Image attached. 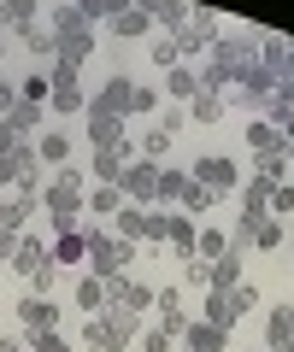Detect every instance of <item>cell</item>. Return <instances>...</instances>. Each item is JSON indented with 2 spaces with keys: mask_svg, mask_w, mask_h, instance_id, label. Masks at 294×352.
Wrapping results in <instances>:
<instances>
[{
  "mask_svg": "<svg viewBox=\"0 0 294 352\" xmlns=\"http://www.w3.org/2000/svg\"><path fill=\"white\" fill-rule=\"evenodd\" d=\"M53 94V82H48V71H36V76H24V82H18V100H30V106H41Z\"/></svg>",
  "mask_w": 294,
  "mask_h": 352,
  "instance_id": "28",
  "label": "cell"
},
{
  "mask_svg": "<svg viewBox=\"0 0 294 352\" xmlns=\"http://www.w3.org/2000/svg\"><path fill=\"white\" fill-rule=\"evenodd\" d=\"M12 112H18V88L0 76V118H12Z\"/></svg>",
  "mask_w": 294,
  "mask_h": 352,
  "instance_id": "42",
  "label": "cell"
},
{
  "mask_svg": "<svg viewBox=\"0 0 294 352\" xmlns=\"http://www.w3.org/2000/svg\"><path fill=\"white\" fill-rule=\"evenodd\" d=\"M206 323H218V329L235 323V288H212L206 294Z\"/></svg>",
  "mask_w": 294,
  "mask_h": 352,
  "instance_id": "15",
  "label": "cell"
},
{
  "mask_svg": "<svg viewBox=\"0 0 294 352\" xmlns=\"http://www.w3.org/2000/svg\"><path fill=\"white\" fill-rule=\"evenodd\" d=\"M0 53H6V41H0Z\"/></svg>",
  "mask_w": 294,
  "mask_h": 352,
  "instance_id": "45",
  "label": "cell"
},
{
  "mask_svg": "<svg viewBox=\"0 0 294 352\" xmlns=\"http://www.w3.org/2000/svg\"><path fill=\"white\" fill-rule=\"evenodd\" d=\"M83 252H89V235H83V229H59V241H53V264H77Z\"/></svg>",
  "mask_w": 294,
  "mask_h": 352,
  "instance_id": "20",
  "label": "cell"
},
{
  "mask_svg": "<svg viewBox=\"0 0 294 352\" xmlns=\"http://www.w3.org/2000/svg\"><path fill=\"white\" fill-rule=\"evenodd\" d=\"M171 41H177V53H182V59H200V53H212V41H218V18L206 12V6H194V12H189V24H182Z\"/></svg>",
  "mask_w": 294,
  "mask_h": 352,
  "instance_id": "4",
  "label": "cell"
},
{
  "mask_svg": "<svg viewBox=\"0 0 294 352\" xmlns=\"http://www.w3.org/2000/svg\"><path fill=\"white\" fill-rule=\"evenodd\" d=\"M182 282H189V288H206V282H212V264L206 258H182Z\"/></svg>",
  "mask_w": 294,
  "mask_h": 352,
  "instance_id": "36",
  "label": "cell"
},
{
  "mask_svg": "<svg viewBox=\"0 0 294 352\" xmlns=\"http://www.w3.org/2000/svg\"><path fill=\"white\" fill-rule=\"evenodd\" d=\"M18 317H24L30 335H41V329H59V305H53V294H24V300H18Z\"/></svg>",
  "mask_w": 294,
  "mask_h": 352,
  "instance_id": "9",
  "label": "cell"
},
{
  "mask_svg": "<svg viewBox=\"0 0 294 352\" xmlns=\"http://www.w3.org/2000/svg\"><path fill=\"white\" fill-rule=\"evenodd\" d=\"M12 252H18V229L0 223V264H12Z\"/></svg>",
  "mask_w": 294,
  "mask_h": 352,
  "instance_id": "39",
  "label": "cell"
},
{
  "mask_svg": "<svg viewBox=\"0 0 294 352\" xmlns=\"http://www.w3.org/2000/svg\"><path fill=\"white\" fill-rule=\"evenodd\" d=\"M182 188H189V170H159V200L177 206V200H182Z\"/></svg>",
  "mask_w": 294,
  "mask_h": 352,
  "instance_id": "32",
  "label": "cell"
},
{
  "mask_svg": "<svg viewBox=\"0 0 294 352\" xmlns=\"http://www.w3.org/2000/svg\"><path fill=\"white\" fill-rule=\"evenodd\" d=\"M194 235H200V229H194V217L165 212V241H171V252H177V258H189V252H194Z\"/></svg>",
  "mask_w": 294,
  "mask_h": 352,
  "instance_id": "13",
  "label": "cell"
},
{
  "mask_svg": "<svg viewBox=\"0 0 294 352\" xmlns=\"http://www.w3.org/2000/svg\"><path fill=\"white\" fill-rule=\"evenodd\" d=\"M189 112L200 118V124H212V118H224V94H212V88H200V94L189 100Z\"/></svg>",
  "mask_w": 294,
  "mask_h": 352,
  "instance_id": "26",
  "label": "cell"
},
{
  "mask_svg": "<svg viewBox=\"0 0 294 352\" xmlns=\"http://www.w3.org/2000/svg\"><path fill=\"white\" fill-rule=\"evenodd\" d=\"M224 335H230V329H218V323H189V329H182L189 352H218V346H224Z\"/></svg>",
  "mask_w": 294,
  "mask_h": 352,
  "instance_id": "18",
  "label": "cell"
},
{
  "mask_svg": "<svg viewBox=\"0 0 294 352\" xmlns=\"http://www.w3.org/2000/svg\"><path fill=\"white\" fill-rule=\"evenodd\" d=\"M77 305H83L89 317L106 311V282H101V276H83V282H77Z\"/></svg>",
  "mask_w": 294,
  "mask_h": 352,
  "instance_id": "23",
  "label": "cell"
},
{
  "mask_svg": "<svg viewBox=\"0 0 294 352\" xmlns=\"http://www.w3.org/2000/svg\"><path fill=\"white\" fill-rule=\"evenodd\" d=\"M288 141H277V147H265V153H259V159H253V176H265V182H277V176H288Z\"/></svg>",
  "mask_w": 294,
  "mask_h": 352,
  "instance_id": "14",
  "label": "cell"
},
{
  "mask_svg": "<svg viewBox=\"0 0 294 352\" xmlns=\"http://www.w3.org/2000/svg\"><path fill=\"white\" fill-rule=\"evenodd\" d=\"M112 229H118L124 241H165V217H159V212H147V206H124Z\"/></svg>",
  "mask_w": 294,
  "mask_h": 352,
  "instance_id": "6",
  "label": "cell"
},
{
  "mask_svg": "<svg viewBox=\"0 0 294 352\" xmlns=\"http://www.w3.org/2000/svg\"><path fill=\"white\" fill-rule=\"evenodd\" d=\"M112 30H118V36H147V12H141V6H129V12L112 18Z\"/></svg>",
  "mask_w": 294,
  "mask_h": 352,
  "instance_id": "33",
  "label": "cell"
},
{
  "mask_svg": "<svg viewBox=\"0 0 294 352\" xmlns=\"http://www.w3.org/2000/svg\"><path fill=\"white\" fill-rule=\"evenodd\" d=\"M235 276H242V252H224V258L212 264V282H206V288H235Z\"/></svg>",
  "mask_w": 294,
  "mask_h": 352,
  "instance_id": "22",
  "label": "cell"
},
{
  "mask_svg": "<svg viewBox=\"0 0 294 352\" xmlns=\"http://www.w3.org/2000/svg\"><path fill=\"white\" fill-rule=\"evenodd\" d=\"M89 258H94V270H89V276H101V282L129 276V264H136V241L106 235V229H89Z\"/></svg>",
  "mask_w": 294,
  "mask_h": 352,
  "instance_id": "1",
  "label": "cell"
},
{
  "mask_svg": "<svg viewBox=\"0 0 294 352\" xmlns=\"http://www.w3.org/2000/svg\"><path fill=\"white\" fill-rule=\"evenodd\" d=\"M165 88H171V100H182V106H189L194 94H200V71H194V65H177V71L165 76Z\"/></svg>",
  "mask_w": 294,
  "mask_h": 352,
  "instance_id": "19",
  "label": "cell"
},
{
  "mask_svg": "<svg viewBox=\"0 0 294 352\" xmlns=\"http://www.w3.org/2000/svg\"><path fill=\"white\" fill-rule=\"evenodd\" d=\"M189 176L200 182L206 194H212V200H218V194H235V188H242V170H235V159H224V153H206V159H194Z\"/></svg>",
  "mask_w": 294,
  "mask_h": 352,
  "instance_id": "2",
  "label": "cell"
},
{
  "mask_svg": "<svg viewBox=\"0 0 294 352\" xmlns=\"http://www.w3.org/2000/svg\"><path fill=\"white\" fill-rule=\"evenodd\" d=\"M24 47L36 53V59H53V53H59V41H53V30L41 24V18H30V24H24Z\"/></svg>",
  "mask_w": 294,
  "mask_h": 352,
  "instance_id": "21",
  "label": "cell"
},
{
  "mask_svg": "<svg viewBox=\"0 0 294 352\" xmlns=\"http://www.w3.org/2000/svg\"><path fill=\"white\" fill-rule=\"evenodd\" d=\"M118 194H124V206H154L159 200V164L129 159L124 176H118Z\"/></svg>",
  "mask_w": 294,
  "mask_h": 352,
  "instance_id": "3",
  "label": "cell"
},
{
  "mask_svg": "<svg viewBox=\"0 0 294 352\" xmlns=\"http://www.w3.org/2000/svg\"><path fill=\"white\" fill-rule=\"evenodd\" d=\"M171 340H177V335H165V329H147V335H141V352H165Z\"/></svg>",
  "mask_w": 294,
  "mask_h": 352,
  "instance_id": "40",
  "label": "cell"
},
{
  "mask_svg": "<svg viewBox=\"0 0 294 352\" xmlns=\"http://www.w3.org/2000/svg\"><path fill=\"white\" fill-rule=\"evenodd\" d=\"M182 124H189V112H182V106H171V112L159 118V129H165V135H182Z\"/></svg>",
  "mask_w": 294,
  "mask_h": 352,
  "instance_id": "41",
  "label": "cell"
},
{
  "mask_svg": "<svg viewBox=\"0 0 294 352\" xmlns=\"http://www.w3.org/2000/svg\"><path fill=\"white\" fill-rule=\"evenodd\" d=\"M89 112H106V118H129V112H136V82H129V76H112V82H106L101 94L89 100Z\"/></svg>",
  "mask_w": 294,
  "mask_h": 352,
  "instance_id": "7",
  "label": "cell"
},
{
  "mask_svg": "<svg viewBox=\"0 0 294 352\" xmlns=\"http://www.w3.org/2000/svg\"><path fill=\"white\" fill-rule=\"evenodd\" d=\"M83 206H89L94 217H118V212H124V194H118L112 182H94V188H89V200H83Z\"/></svg>",
  "mask_w": 294,
  "mask_h": 352,
  "instance_id": "16",
  "label": "cell"
},
{
  "mask_svg": "<svg viewBox=\"0 0 294 352\" xmlns=\"http://www.w3.org/2000/svg\"><path fill=\"white\" fill-rule=\"evenodd\" d=\"M253 305H259V294L247 288V282H235V317H242V311H253Z\"/></svg>",
  "mask_w": 294,
  "mask_h": 352,
  "instance_id": "43",
  "label": "cell"
},
{
  "mask_svg": "<svg viewBox=\"0 0 294 352\" xmlns=\"http://www.w3.org/2000/svg\"><path fill=\"white\" fill-rule=\"evenodd\" d=\"M259 65H265V76H271V82H282V71L294 76V41H288V36L259 41Z\"/></svg>",
  "mask_w": 294,
  "mask_h": 352,
  "instance_id": "10",
  "label": "cell"
},
{
  "mask_svg": "<svg viewBox=\"0 0 294 352\" xmlns=\"http://www.w3.org/2000/svg\"><path fill=\"white\" fill-rule=\"evenodd\" d=\"M12 264H18V276H30L36 282L41 270H53V252H48V241L30 229V235H18V252H12Z\"/></svg>",
  "mask_w": 294,
  "mask_h": 352,
  "instance_id": "8",
  "label": "cell"
},
{
  "mask_svg": "<svg viewBox=\"0 0 294 352\" xmlns=\"http://www.w3.org/2000/svg\"><path fill=\"white\" fill-rule=\"evenodd\" d=\"M154 65H165V71H177V65H182V53H177V41H154Z\"/></svg>",
  "mask_w": 294,
  "mask_h": 352,
  "instance_id": "38",
  "label": "cell"
},
{
  "mask_svg": "<svg viewBox=\"0 0 294 352\" xmlns=\"http://www.w3.org/2000/svg\"><path fill=\"white\" fill-rule=\"evenodd\" d=\"M159 317H165V323H159L165 335H182V329H189V311H182V294H177V288L159 294Z\"/></svg>",
  "mask_w": 294,
  "mask_h": 352,
  "instance_id": "17",
  "label": "cell"
},
{
  "mask_svg": "<svg viewBox=\"0 0 294 352\" xmlns=\"http://www.w3.org/2000/svg\"><path fill=\"white\" fill-rule=\"evenodd\" d=\"M89 147H94V153H106V147H124V118L89 112Z\"/></svg>",
  "mask_w": 294,
  "mask_h": 352,
  "instance_id": "11",
  "label": "cell"
},
{
  "mask_svg": "<svg viewBox=\"0 0 294 352\" xmlns=\"http://www.w3.org/2000/svg\"><path fill=\"white\" fill-rule=\"evenodd\" d=\"M265 212H271V217H288V212H294V188H288V182H271V200H265Z\"/></svg>",
  "mask_w": 294,
  "mask_h": 352,
  "instance_id": "34",
  "label": "cell"
},
{
  "mask_svg": "<svg viewBox=\"0 0 294 352\" xmlns=\"http://www.w3.org/2000/svg\"><path fill=\"white\" fill-rule=\"evenodd\" d=\"M53 112H65V118H71V112H89V100H83V82H77V88H53Z\"/></svg>",
  "mask_w": 294,
  "mask_h": 352,
  "instance_id": "30",
  "label": "cell"
},
{
  "mask_svg": "<svg viewBox=\"0 0 294 352\" xmlns=\"http://www.w3.org/2000/svg\"><path fill=\"white\" fill-rule=\"evenodd\" d=\"M177 206H182V217H200L206 206H212V194H206L200 182H194V176H189V188H182V200H177Z\"/></svg>",
  "mask_w": 294,
  "mask_h": 352,
  "instance_id": "29",
  "label": "cell"
},
{
  "mask_svg": "<svg viewBox=\"0 0 294 352\" xmlns=\"http://www.w3.org/2000/svg\"><path fill=\"white\" fill-rule=\"evenodd\" d=\"M129 323H136V317H124V311H112V305H106L101 323L83 329V346H89V352H118V346L129 340Z\"/></svg>",
  "mask_w": 294,
  "mask_h": 352,
  "instance_id": "5",
  "label": "cell"
},
{
  "mask_svg": "<svg viewBox=\"0 0 294 352\" xmlns=\"http://www.w3.org/2000/svg\"><path fill=\"white\" fill-rule=\"evenodd\" d=\"M282 141H294V112H282Z\"/></svg>",
  "mask_w": 294,
  "mask_h": 352,
  "instance_id": "44",
  "label": "cell"
},
{
  "mask_svg": "<svg viewBox=\"0 0 294 352\" xmlns=\"http://www.w3.org/2000/svg\"><path fill=\"white\" fill-rule=\"evenodd\" d=\"M194 252H200V258H224V252H230V235H224V229H200V235H194Z\"/></svg>",
  "mask_w": 294,
  "mask_h": 352,
  "instance_id": "25",
  "label": "cell"
},
{
  "mask_svg": "<svg viewBox=\"0 0 294 352\" xmlns=\"http://www.w3.org/2000/svg\"><path fill=\"white\" fill-rule=\"evenodd\" d=\"M165 147H171V135H165V129H147V135H141V153H136V159L159 164V159H165Z\"/></svg>",
  "mask_w": 294,
  "mask_h": 352,
  "instance_id": "31",
  "label": "cell"
},
{
  "mask_svg": "<svg viewBox=\"0 0 294 352\" xmlns=\"http://www.w3.org/2000/svg\"><path fill=\"white\" fill-rule=\"evenodd\" d=\"M36 159H41V164H59V170H65V159H71V141H65V135H41V141H36Z\"/></svg>",
  "mask_w": 294,
  "mask_h": 352,
  "instance_id": "24",
  "label": "cell"
},
{
  "mask_svg": "<svg viewBox=\"0 0 294 352\" xmlns=\"http://www.w3.org/2000/svg\"><path fill=\"white\" fill-rule=\"evenodd\" d=\"M294 340V305H271L265 317V352H282Z\"/></svg>",
  "mask_w": 294,
  "mask_h": 352,
  "instance_id": "12",
  "label": "cell"
},
{
  "mask_svg": "<svg viewBox=\"0 0 294 352\" xmlns=\"http://www.w3.org/2000/svg\"><path fill=\"white\" fill-rule=\"evenodd\" d=\"M277 129H271V124H247V147H253V153H265V147H277Z\"/></svg>",
  "mask_w": 294,
  "mask_h": 352,
  "instance_id": "37",
  "label": "cell"
},
{
  "mask_svg": "<svg viewBox=\"0 0 294 352\" xmlns=\"http://www.w3.org/2000/svg\"><path fill=\"white\" fill-rule=\"evenodd\" d=\"M6 124H12V135H36V129H41V106H30V100H18V112L6 118Z\"/></svg>",
  "mask_w": 294,
  "mask_h": 352,
  "instance_id": "27",
  "label": "cell"
},
{
  "mask_svg": "<svg viewBox=\"0 0 294 352\" xmlns=\"http://www.w3.org/2000/svg\"><path fill=\"white\" fill-rule=\"evenodd\" d=\"M24 340H30V352H71L59 329H41V335H24Z\"/></svg>",
  "mask_w": 294,
  "mask_h": 352,
  "instance_id": "35",
  "label": "cell"
}]
</instances>
